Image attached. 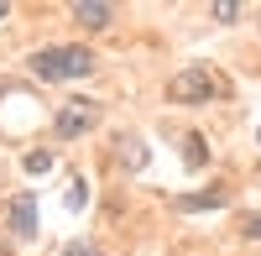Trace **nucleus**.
Listing matches in <instances>:
<instances>
[{"mask_svg": "<svg viewBox=\"0 0 261 256\" xmlns=\"http://www.w3.org/2000/svg\"><path fill=\"white\" fill-rule=\"evenodd\" d=\"M32 73L47 84H68V79H89L94 73V53L73 47V42H58V47H37L32 53Z\"/></svg>", "mask_w": 261, "mask_h": 256, "instance_id": "1", "label": "nucleus"}, {"mask_svg": "<svg viewBox=\"0 0 261 256\" xmlns=\"http://www.w3.org/2000/svg\"><path fill=\"white\" fill-rule=\"evenodd\" d=\"M167 94L178 99V105H209L214 94H220V79H214V73L204 68V63H188L183 73H172Z\"/></svg>", "mask_w": 261, "mask_h": 256, "instance_id": "2", "label": "nucleus"}, {"mask_svg": "<svg viewBox=\"0 0 261 256\" xmlns=\"http://www.w3.org/2000/svg\"><path fill=\"white\" fill-rule=\"evenodd\" d=\"M94 125H99V105L94 99H63L58 115H53V136L58 141H73L84 131H94Z\"/></svg>", "mask_w": 261, "mask_h": 256, "instance_id": "3", "label": "nucleus"}, {"mask_svg": "<svg viewBox=\"0 0 261 256\" xmlns=\"http://www.w3.org/2000/svg\"><path fill=\"white\" fill-rule=\"evenodd\" d=\"M6 225L16 230L21 241H32V236H37V194H32V188L11 194V204H6Z\"/></svg>", "mask_w": 261, "mask_h": 256, "instance_id": "4", "label": "nucleus"}, {"mask_svg": "<svg viewBox=\"0 0 261 256\" xmlns=\"http://www.w3.org/2000/svg\"><path fill=\"white\" fill-rule=\"evenodd\" d=\"M230 204V188H204V194H178L172 209L178 215H199V209H225Z\"/></svg>", "mask_w": 261, "mask_h": 256, "instance_id": "5", "label": "nucleus"}, {"mask_svg": "<svg viewBox=\"0 0 261 256\" xmlns=\"http://www.w3.org/2000/svg\"><path fill=\"white\" fill-rule=\"evenodd\" d=\"M73 21H79V27H89V32H105V27H110V6H99V0H79V6H73Z\"/></svg>", "mask_w": 261, "mask_h": 256, "instance_id": "6", "label": "nucleus"}, {"mask_svg": "<svg viewBox=\"0 0 261 256\" xmlns=\"http://www.w3.org/2000/svg\"><path fill=\"white\" fill-rule=\"evenodd\" d=\"M183 162H188V167H204V162H209L204 136H199V131H188V136H183Z\"/></svg>", "mask_w": 261, "mask_h": 256, "instance_id": "7", "label": "nucleus"}, {"mask_svg": "<svg viewBox=\"0 0 261 256\" xmlns=\"http://www.w3.org/2000/svg\"><path fill=\"white\" fill-rule=\"evenodd\" d=\"M120 162L130 167V173H136V167H146V146H141L136 136H125V141H120Z\"/></svg>", "mask_w": 261, "mask_h": 256, "instance_id": "8", "label": "nucleus"}, {"mask_svg": "<svg viewBox=\"0 0 261 256\" xmlns=\"http://www.w3.org/2000/svg\"><path fill=\"white\" fill-rule=\"evenodd\" d=\"M21 167H27V173H53L58 157H53V152H27V157H21Z\"/></svg>", "mask_w": 261, "mask_h": 256, "instance_id": "9", "label": "nucleus"}, {"mask_svg": "<svg viewBox=\"0 0 261 256\" xmlns=\"http://www.w3.org/2000/svg\"><path fill=\"white\" fill-rule=\"evenodd\" d=\"M63 256H99V246H89V241H73V246H63Z\"/></svg>", "mask_w": 261, "mask_h": 256, "instance_id": "10", "label": "nucleus"}, {"mask_svg": "<svg viewBox=\"0 0 261 256\" xmlns=\"http://www.w3.org/2000/svg\"><path fill=\"white\" fill-rule=\"evenodd\" d=\"M214 16H220V21H235V16H241V6H235V0H220V6H214Z\"/></svg>", "mask_w": 261, "mask_h": 256, "instance_id": "11", "label": "nucleus"}, {"mask_svg": "<svg viewBox=\"0 0 261 256\" xmlns=\"http://www.w3.org/2000/svg\"><path fill=\"white\" fill-rule=\"evenodd\" d=\"M68 209H84V178H73V194H68Z\"/></svg>", "mask_w": 261, "mask_h": 256, "instance_id": "12", "label": "nucleus"}, {"mask_svg": "<svg viewBox=\"0 0 261 256\" xmlns=\"http://www.w3.org/2000/svg\"><path fill=\"white\" fill-rule=\"evenodd\" d=\"M246 230H251V236H256V241H261V209H256V215H251V220H246Z\"/></svg>", "mask_w": 261, "mask_h": 256, "instance_id": "13", "label": "nucleus"}, {"mask_svg": "<svg viewBox=\"0 0 261 256\" xmlns=\"http://www.w3.org/2000/svg\"><path fill=\"white\" fill-rule=\"evenodd\" d=\"M6 16H11V6H6V0H0V21H6Z\"/></svg>", "mask_w": 261, "mask_h": 256, "instance_id": "14", "label": "nucleus"}, {"mask_svg": "<svg viewBox=\"0 0 261 256\" xmlns=\"http://www.w3.org/2000/svg\"><path fill=\"white\" fill-rule=\"evenodd\" d=\"M0 256H6V246H0Z\"/></svg>", "mask_w": 261, "mask_h": 256, "instance_id": "15", "label": "nucleus"}]
</instances>
